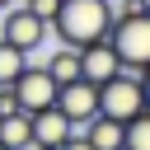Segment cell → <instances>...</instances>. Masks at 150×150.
<instances>
[{
	"label": "cell",
	"instance_id": "cell-11",
	"mask_svg": "<svg viewBox=\"0 0 150 150\" xmlns=\"http://www.w3.org/2000/svg\"><path fill=\"white\" fill-rule=\"evenodd\" d=\"M56 84H70V80H80V52H70V47H61V52H52L47 56V66H42Z\"/></svg>",
	"mask_w": 150,
	"mask_h": 150
},
{
	"label": "cell",
	"instance_id": "cell-14",
	"mask_svg": "<svg viewBox=\"0 0 150 150\" xmlns=\"http://www.w3.org/2000/svg\"><path fill=\"white\" fill-rule=\"evenodd\" d=\"M23 9H28L38 23H52V19H56V9H61V0H23Z\"/></svg>",
	"mask_w": 150,
	"mask_h": 150
},
{
	"label": "cell",
	"instance_id": "cell-3",
	"mask_svg": "<svg viewBox=\"0 0 150 150\" xmlns=\"http://www.w3.org/2000/svg\"><path fill=\"white\" fill-rule=\"evenodd\" d=\"M98 112L112 117V122H131L136 112H150V98H145V80L136 75H112L98 84Z\"/></svg>",
	"mask_w": 150,
	"mask_h": 150
},
{
	"label": "cell",
	"instance_id": "cell-1",
	"mask_svg": "<svg viewBox=\"0 0 150 150\" xmlns=\"http://www.w3.org/2000/svg\"><path fill=\"white\" fill-rule=\"evenodd\" d=\"M108 23H112V5H108V0H61L56 19H52L47 28L61 38V47L80 52V47L108 38Z\"/></svg>",
	"mask_w": 150,
	"mask_h": 150
},
{
	"label": "cell",
	"instance_id": "cell-10",
	"mask_svg": "<svg viewBox=\"0 0 150 150\" xmlns=\"http://www.w3.org/2000/svg\"><path fill=\"white\" fill-rule=\"evenodd\" d=\"M0 145H5V150H33L28 112H5V117H0Z\"/></svg>",
	"mask_w": 150,
	"mask_h": 150
},
{
	"label": "cell",
	"instance_id": "cell-18",
	"mask_svg": "<svg viewBox=\"0 0 150 150\" xmlns=\"http://www.w3.org/2000/svg\"><path fill=\"white\" fill-rule=\"evenodd\" d=\"M0 150H5V145H0Z\"/></svg>",
	"mask_w": 150,
	"mask_h": 150
},
{
	"label": "cell",
	"instance_id": "cell-9",
	"mask_svg": "<svg viewBox=\"0 0 150 150\" xmlns=\"http://www.w3.org/2000/svg\"><path fill=\"white\" fill-rule=\"evenodd\" d=\"M80 141L89 145V150H122V122H112V117H94V122H84L80 127Z\"/></svg>",
	"mask_w": 150,
	"mask_h": 150
},
{
	"label": "cell",
	"instance_id": "cell-7",
	"mask_svg": "<svg viewBox=\"0 0 150 150\" xmlns=\"http://www.w3.org/2000/svg\"><path fill=\"white\" fill-rule=\"evenodd\" d=\"M112 75H122V66H117V56H112V47H108L103 38L89 42V47H80V80L103 84V80H112Z\"/></svg>",
	"mask_w": 150,
	"mask_h": 150
},
{
	"label": "cell",
	"instance_id": "cell-15",
	"mask_svg": "<svg viewBox=\"0 0 150 150\" xmlns=\"http://www.w3.org/2000/svg\"><path fill=\"white\" fill-rule=\"evenodd\" d=\"M56 150H89V145H84L80 136H70V141H66V145H56Z\"/></svg>",
	"mask_w": 150,
	"mask_h": 150
},
{
	"label": "cell",
	"instance_id": "cell-13",
	"mask_svg": "<svg viewBox=\"0 0 150 150\" xmlns=\"http://www.w3.org/2000/svg\"><path fill=\"white\" fill-rule=\"evenodd\" d=\"M23 66H28V56H23L19 47H9V42H0V84H14Z\"/></svg>",
	"mask_w": 150,
	"mask_h": 150
},
{
	"label": "cell",
	"instance_id": "cell-2",
	"mask_svg": "<svg viewBox=\"0 0 150 150\" xmlns=\"http://www.w3.org/2000/svg\"><path fill=\"white\" fill-rule=\"evenodd\" d=\"M117 56V66L136 80L150 75V14H112L108 38H103Z\"/></svg>",
	"mask_w": 150,
	"mask_h": 150
},
{
	"label": "cell",
	"instance_id": "cell-4",
	"mask_svg": "<svg viewBox=\"0 0 150 150\" xmlns=\"http://www.w3.org/2000/svg\"><path fill=\"white\" fill-rule=\"evenodd\" d=\"M9 89H14V108H19V112H42V108L56 103V80H52L42 66H23Z\"/></svg>",
	"mask_w": 150,
	"mask_h": 150
},
{
	"label": "cell",
	"instance_id": "cell-12",
	"mask_svg": "<svg viewBox=\"0 0 150 150\" xmlns=\"http://www.w3.org/2000/svg\"><path fill=\"white\" fill-rule=\"evenodd\" d=\"M122 150H150V112H136L122 122Z\"/></svg>",
	"mask_w": 150,
	"mask_h": 150
},
{
	"label": "cell",
	"instance_id": "cell-16",
	"mask_svg": "<svg viewBox=\"0 0 150 150\" xmlns=\"http://www.w3.org/2000/svg\"><path fill=\"white\" fill-rule=\"evenodd\" d=\"M33 150H52V145H33Z\"/></svg>",
	"mask_w": 150,
	"mask_h": 150
},
{
	"label": "cell",
	"instance_id": "cell-8",
	"mask_svg": "<svg viewBox=\"0 0 150 150\" xmlns=\"http://www.w3.org/2000/svg\"><path fill=\"white\" fill-rule=\"evenodd\" d=\"M28 127H33V145H66L75 136V127L56 112V108H42V112H28Z\"/></svg>",
	"mask_w": 150,
	"mask_h": 150
},
{
	"label": "cell",
	"instance_id": "cell-6",
	"mask_svg": "<svg viewBox=\"0 0 150 150\" xmlns=\"http://www.w3.org/2000/svg\"><path fill=\"white\" fill-rule=\"evenodd\" d=\"M42 38H47V23H38L23 5L19 9H9L5 14V33H0V42H9V47H19L23 56L33 52V47H42Z\"/></svg>",
	"mask_w": 150,
	"mask_h": 150
},
{
	"label": "cell",
	"instance_id": "cell-17",
	"mask_svg": "<svg viewBox=\"0 0 150 150\" xmlns=\"http://www.w3.org/2000/svg\"><path fill=\"white\" fill-rule=\"evenodd\" d=\"M5 5H9V0H0V9H5Z\"/></svg>",
	"mask_w": 150,
	"mask_h": 150
},
{
	"label": "cell",
	"instance_id": "cell-5",
	"mask_svg": "<svg viewBox=\"0 0 150 150\" xmlns=\"http://www.w3.org/2000/svg\"><path fill=\"white\" fill-rule=\"evenodd\" d=\"M70 127H84L98 117V84L89 80H70V84H56V103H52Z\"/></svg>",
	"mask_w": 150,
	"mask_h": 150
}]
</instances>
